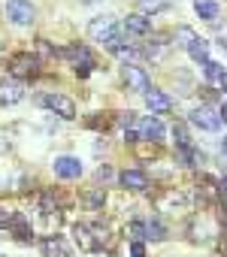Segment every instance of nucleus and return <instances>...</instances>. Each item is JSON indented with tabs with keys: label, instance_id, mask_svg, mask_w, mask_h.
<instances>
[{
	"label": "nucleus",
	"instance_id": "1",
	"mask_svg": "<svg viewBox=\"0 0 227 257\" xmlns=\"http://www.w3.org/2000/svg\"><path fill=\"white\" fill-rule=\"evenodd\" d=\"M73 236H76L82 251H100L106 245V227L100 230V224H76Z\"/></svg>",
	"mask_w": 227,
	"mask_h": 257
},
{
	"label": "nucleus",
	"instance_id": "2",
	"mask_svg": "<svg viewBox=\"0 0 227 257\" xmlns=\"http://www.w3.org/2000/svg\"><path fill=\"white\" fill-rule=\"evenodd\" d=\"M7 16H10V22H13V25L25 28V25H31V22H34L37 10H34L31 0H10V4H7Z\"/></svg>",
	"mask_w": 227,
	"mask_h": 257
},
{
	"label": "nucleus",
	"instance_id": "3",
	"mask_svg": "<svg viewBox=\"0 0 227 257\" xmlns=\"http://www.w3.org/2000/svg\"><path fill=\"white\" fill-rule=\"evenodd\" d=\"M43 106H46V109H52L55 115L67 118V121H70V118H76V103H73L67 94H46V97H43Z\"/></svg>",
	"mask_w": 227,
	"mask_h": 257
},
{
	"label": "nucleus",
	"instance_id": "4",
	"mask_svg": "<svg viewBox=\"0 0 227 257\" xmlns=\"http://www.w3.org/2000/svg\"><path fill=\"white\" fill-rule=\"evenodd\" d=\"M88 34L94 40H100V43H109L112 37H119V25H116V19H112V16H103V19H94L88 25Z\"/></svg>",
	"mask_w": 227,
	"mask_h": 257
},
{
	"label": "nucleus",
	"instance_id": "5",
	"mask_svg": "<svg viewBox=\"0 0 227 257\" xmlns=\"http://www.w3.org/2000/svg\"><path fill=\"white\" fill-rule=\"evenodd\" d=\"M191 124L194 127H200V131H218L221 127V118H218V112H212L209 106H197L194 112H191Z\"/></svg>",
	"mask_w": 227,
	"mask_h": 257
},
{
	"label": "nucleus",
	"instance_id": "6",
	"mask_svg": "<svg viewBox=\"0 0 227 257\" xmlns=\"http://www.w3.org/2000/svg\"><path fill=\"white\" fill-rule=\"evenodd\" d=\"M10 73L13 76H34L37 73V58L31 55V52H19V55H13L10 58Z\"/></svg>",
	"mask_w": 227,
	"mask_h": 257
},
{
	"label": "nucleus",
	"instance_id": "7",
	"mask_svg": "<svg viewBox=\"0 0 227 257\" xmlns=\"http://www.w3.org/2000/svg\"><path fill=\"white\" fill-rule=\"evenodd\" d=\"M125 82H128V88H134V91H149V88H152L149 73H146L143 67H137V64H125Z\"/></svg>",
	"mask_w": 227,
	"mask_h": 257
},
{
	"label": "nucleus",
	"instance_id": "8",
	"mask_svg": "<svg viewBox=\"0 0 227 257\" xmlns=\"http://www.w3.org/2000/svg\"><path fill=\"white\" fill-rule=\"evenodd\" d=\"M25 97V85L19 79H4L0 82V103L10 106V103H19Z\"/></svg>",
	"mask_w": 227,
	"mask_h": 257
},
{
	"label": "nucleus",
	"instance_id": "9",
	"mask_svg": "<svg viewBox=\"0 0 227 257\" xmlns=\"http://www.w3.org/2000/svg\"><path fill=\"white\" fill-rule=\"evenodd\" d=\"M140 140H149V143H161L164 140V124L158 118H143L140 121Z\"/></svg>",
	"mask_w": 227,
	"mask_h": 257
},
{
	"label": "nucleus",
	"instance_id": "10",
	"mask_svg": "<svg viewBox=\"0 0 227 257\" xmlns=\"http://www.w3.org/2000/svg\"><path fill=\"white\" fill-rule=\"evenodd\" d=\"M55 176L58 179H79L82 176V164L76 158H58L55 161Z\"/></svg>",
	"mask_w": 227,
	"mask_h": 257
},
{
	"label": "nucleus",
	"instance_id": "11",
	"mask_svg": "<svg viewBox=\"0 0 227 257\" xmlns=\"http://www.w3.org/2000/svg\"><path fill=\"white\" fill-rule=\"evenodd\" d=\"M146 103H149L152 112H161V115L173 109V100H170L164 91H158V88H149V91H146Z\"/></svg>",
	"mask_w": 227,
	"mask_h": 257
},
{
	"label": "nucleus",
	"instance_id": "12",
	"mask_svg": "<svg viewBox=\"0 0 227 257\" xmlns=\"http://www.w3.org/2000/svg\"><path fill=\"white\" fill-rule=\"evenodd\" d=\"M119 179H122V185H125L128 191H146V188H149V176H146L143 170H125Z\"/></svg>",
	"mask_w": 227,
	"mask_h": 257
},
{
	"label": "nucleus",
	"instance_id": "13",
	"mask_svg": "<svg viewBox=\"0 0 227 257\" xmlns=\"http://www.w3.org/2000/svg\"><path fill=\"white\" fill-rule=\"evenodd\" d=\"M43 257H70V248L61 236H46L43 239Z\"/></svg>",
	"mask_w": 227,
	"mask_h": 257
},
{
	"label": "nucleus",
	"instance_id": "14",
	"mask_svg": "<svg viewBox=\"0 0 227 257\" xmlns=\"http://www.w3.org/2000/svg\"><path fill=\"white\" fill-rule=\"evenodd\" d=\"M125 31H128L131 37H146V34L152 31V22H149L146 16H128V19H125Z\"/></svg>",
	"mask_w": 227,
	"mask_h": 257
},
{
	"label": "nucleus",
	"instance_id": "15",
	"mask_svg": "<svg viewBox=\"0 0 227 257\" xmlns=\"http://www.w3.org/2000/svg\"><path fill=\"white\" fill-rule=\"evenodd\" d=\"M161 209H164V212H167V209H170V212H185V209H188V197L179 194V191H170V194L161 200Z\"/></svg>",
	"mask_w": 227,
	"mask_h": 257
},
{
	"label": "nucleus",
	"instance_id": "16",
	"mask_svg": "<svg viewBox=\"0 0 227 257\" xmlns=\"http://www.w3.org/2000/svg\"><path fill=\"white\" fill-rule=\"evenodd\" d=\"M10 227H13V233H16L22 242L34 239V230H31V224H28V218H25V215H13V218H10Z\"/></svg>",
	"mask_w": 227,
	"mask_h": 257
},
{
	"label": "nucleus",
	"instance_id": "17",
	"mask_svg": "<svg viewBox=\"0 0 227 257\" xmlns=\"http://www.w3.org/2000/svg\"><path fill=\"white\" fill-rule=\"evenodd\" d=\"M194 10L200 19L212 22V19H218V0H194Z\"/></svg>",
	"mask_w": 227,
	"mask_h": 257
},
{
	"label": "nucleus",
	"instance_id": "18",
	"mask_svg": "<svg viewBox=\"0 0 227 257\" xmlns=\"http://www.w3.org/2000/svg\"><path fill=\"white\" fill-rule=\"evenodd\" d=\"M61 55H64V58H70L76 67H82V64H91V52H88L85 46H70V49H64Z\"/></svg>",
	"mask_w": 227,
	"mask_h": 257
},
{
	"label": "nucleus",
	"instance_id": "19",
	"mask_svg": "<svg viewBox=\"0 0 227 257\" xmlns=\"http://www.w3.org/2000/svg\"><path fill=\"white\" fill-rule=\"evenodd\" d=\"M188 55H191L194 61H200V64H206V61H209V43L197 37V40H194V43L188 46Z\"/></svg>",
	"mask_w": 227,
	"mask_h": 257
},
{
	"label": "nucleus",
	"instance_id": "20",
	"mask_svg": "<svg viewBox=\"0 0 227 257\" xmlns=\"http://www.w3.org/2000/svg\"><path fill=\"white\" fill-rule=\"evenodd\" d=\"M146 239H152V242L167 239V227H164L161 221H149V224H146Z\"/></svg>",
	"mask_w": 227,
	"mask_h": 257
},
{
	"label": "nucleus",
	"instance_id": "21",
	"mask_svg": "<svg viewBox=\"0 0 227 257\" xmlns=\"http://www.w3.org/2000/svg\"><path fill=\"white\" fill-rule=\"evenodd\" d=\"M221 76H224V67L215 64V61H206V79L209 82H221Z\"/></svg>",
	"mask_w": 227,
	"mask_h": 257
},
{
	"label": "nucleus",
	"instance_id": "22",
	"mask_svg": "<svg viewBox=\"0 0 227 257\" xmlns=\"http://www.w3.org/2000/svg\"><path fill=\"white\" fill-rule=\"evenodd\" d=\"M128 233H131L134 242H143V239H146V224H143V221H131V224H128Z\"/></svg>",
	"mask_w": 227,
	"mask_h": 257
},
{
	"label": "nucleus",
	"instance_id": "23",
	"mask_svg": "<svg viewBox=\"0 0 227 257\" xmlns=\"http://www.w3.org/2000/svg\"><path fill=\"white\" fill-rule=\"evenodd\" d=\"M173 137H176L179 149H182V146H191V140H188V131H185V124H176V127H173Z\"/></svg>",
	"mask_w": 227,
	"mask_h": 257
},
{
	"label": "nucleus",
	"instance_id": "24",
	"mask_svg": "<svg viewBox=\"0 0 227 257\" xmlns=\"http://www.w3.org/2000/svg\"><path fill=\"white\" fill-rule=\"evenodd\" d=\"M176 40H182V46H191L197 37H194V31H191V28H179V31H176Z\"/></svg>",
	"mask_w": 227,
	"mask_h": 257
},
{
	"label": "nucleus",
	"instance_id": "25",
	"mask_svg": "<svg viewBox=\"0 0 227 257\" xmlns=\"http://www.w3.org/2000/svg\"><path fill=\"white\" fill-rule=\"evenodd\" d=\"M85 203H88L91 209H97V206H103V191H91V194H85Z\"/></svg>",
	"mask_w": 227,
	"mask_h": 257
},
{
	"label": "nucleus",
	"instance_id": "26",
	"mask_svg": "<svg viewBox=\"0 0 227 257\" xmlns=\"http://www.w3.org/2000/svg\"><path fill=\"white\" fill-rule=\"evenodd\" d=\"M143 7L149 13H158V10H164V0H143Z\"/></svg>",
	"mask_w": 227,
	"mask_h": 257
},
{
	"label": "nucleus",
	"instance_id": "27",
	"mask_svg": "<svg viewBox=\"0 0 227 257\" xmlns=\"http://www.w3.org/2000/svg\"><path fill=\"white\" fill-rule=\"evenodd\" d=\"M131 257H146V245L143 242H134L131 245Z\"/></svg>",
	"mask_w": 227,
	"mask_h": 257
},
{
	"label": "nucleus",
	"instance_id": "28",
	"mask_svg": "<svg viewBox=\"0 0 227 257\" xmlns=\"http://www.w3.org/2000/svg\"><path fill=\"white\" fill-rule=\"evenodd\" d=\"M97 179H100V182H109V179H112V170H109V167H100V170H97Z\"/></svg>",
	"mask_w": 227,
	"mask_h": 257
},
{
	"label": "nucleus",
	"instance_id": "29",
	"mask_svg": "<svg viewBox=\"0 0 227 257\" xmlns=\"http://www.w3.org/2000/svg\"><path fill=\"white\" fill-rule=\"evenodd\" d=\"M10 218H13V215H10L7 209H0V227H10Z\"/></svg>",
	"mask_w": 227,
	"mask_h": 257
},
{
	"label": "nucleus",
	"instance_id": "30",
	"mask_svg": "<svg viewBox=\"0 0 227 257\" xmlns=\"http://www.w3.org/2000/svg\"><path fill=\"white\" fill-rule=\"evenodd\" d=\"M218 118H221V121H224V124H227V103H224V106H221V112H218Z\"/></svg>",
	"mask_w": 227,
	"mask_h": 257
},
{
	"label": "nucleus",
	"instance_id": "31",
	"mask_svg": "<svg viewBox=\"0 0 227 257\" xmlns=\"http://www.w3.org/2000/svg\"><path fill=\"white\" fill-rule=\"evenodd\" d=\"M218 85H221V88H224V91H227V73H224V76H221V82H218Z\"/></svg>",
	"mask_w": 227,
	"mask_h": 257
},
{
	"label": "nucleus",
	"instance_id": "32",
	"mask_svg": "<svg viewBox=\"0 0 227 257\" xmlns=\"http://www.w3.org/2000/svg\"><path fill=\"white\" fill-rule=\"evenodd\" d=\"M221 152H224V158H227V140H224V143H221Z\"/></svg>",
	"mask_w": 227,
	"mask_h": 257
}]
</instances>
